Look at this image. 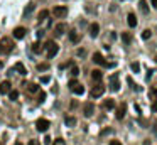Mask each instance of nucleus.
Segmentation results:
<instances>
[{"mask_svg":"<svg viewBox=\"0 0 157 145\" xmlns=\"http://www.w3.org/2000/svg\"><path fill=\"white\" fill-rule=\"evenodd\" d=\"M46 51H48V58L52 59L59 52V46L54 41H49V42H46Z\"/></svg>","mask_w":157,"mask_h":145,"instance_id":"2","label":"nucleus"},{"mask_svg":"<svg viewBox=\"0 0 157 145\" xmlns=\"http://www.w3.org/2000/svg\"><path fill=\"white\" fill-rule=\"evenodd\" d=\"M3 68V61H0V69Z\"/></svg>","mask_w":157,"mask_h":145,"instance_id":"40","label":"nucleus"},{"mask_svg":"<svg viewBox=\"0 0 157 145\" xmlns=\"http://www.w3.org/2000/svg\"><path fill=\"white\" fill-rule=\"evenodd\" d=\"M98 34H100V25L96 22H93V24L90 25V36H91V37H96Z\"/></svg>","mask_w":157,"mask_h":145,"instance_id":"13","label":"nucleus"},{"mask_svg":"<svg viewBox=\"0 0 157 145\" xmlns=\"http://www.w3.org/2000/svg\"><path fill=\"white\" fill-rule=\"evenodd\" d=\"M49 125H51V123L46 120V118H41V120L36 122V128H37V132H42V133H44V132H48Z\"/></svg>","mask_w":157,"mask_h":145,"instance_id":"5","label":"nucleus"},{"mask_svg":"<svg viewBox=\"0 0 157 145\" xmlns=\"http://www.w3.org/2000/svg\"><path fill=\"white\" fill-rule=\"evenodd\" d=\"M150 3H152V7H154V9H157V0H150Z\"/></svg>","mask_w":157,"mask_h":145,"instance_id":"38","label":"nucleus"},{"mask_svg":"<svg viewBox=\"0 0 157 145\" xmlns=\"http://www.w3.org/2000/svg\"><path fill=\"white\" fill-rule=\"evenodd\" d=\"M69 89H71L74 95H83V93H85V88H83V85H81V83H78L76 79H71V81H69Z\"/></svg>","mask_w":157,"mask_h":145,"instance_id":"3","label":"nucleus"},{"mask_svg":"<svg viewBox=\"0 0 157 145\" xmlns=\"http://www.w3.org/2000/svg\"><path fill=\"white\" fill-rule=\"evenodd\" d=\"M71 74H73V76H78V74H79V68H78V66H73V68H71Z\"/></svg>","mask_w":157,"mask_h":145,"instance_id":"29","label":"nucleus"},{"mask_svg":"<svg viewBox=\"0 0 157 145\" xmlns=\"http://www.w3.org/2000/svg\"><path fill=\"white\" fill-rule=\"evenodd\" d=\"M44 100H46V93H44V91H41V93H39V100H37V101H39V103H42Z\"/></svg>","mask_w":157,"mask_h":145,"instance_id":"31","label":"nucleus"},{"mask_svg":"<svg viewBox=\"0 0 157 145\" xmlns=\"http://www.w3.org/2000/svg\"><path fill=\"white\" fill-rule=\"evenodd\" d=\"M10 86H12V85H10V81H9V79L2 81V83H0V93H2V95L9 93V91H10Z\"/></svg>","mask_w":157,"mask_h":145,"instance_id":"11","label":"nucleus"},{"mask_svg":"<svg viewBox=\"0 0 157 145\" xmlns=\"http://www.w3.org/2000/svg\"><path fill=\"white\" fill-rule=\"evenodd\" d=\"M150 36H152V32H150L149 29H145L144 32H142V39H145V41H147V39H150Z\"/></svg>","mask_w":157,"mask_h":145,"instance_id":"26","label":"nucleus"},{"mask_svg":"<svg viewBox=\"0 0 157 145\" xmlns=\"http://www.w3.org/2000/svg\"><path fill=\"white\" fill-rule=\"evenodd\" d=\"M25 34H27V29H25V27H15V29H14V37L15 39H24Z\"/></svg>","mask_w":157,"mask_h":145,"instance_id":"9","label":"nucleus"},{"mask_svg":"<svg viewBox=\"0 0 157 145\" xmlns=\"http://www.w3.org/2000/svg\"><path fill=\"white\" fill-rule=\"evenodd\" d=\"M56 145H64V142H63V138H58V140H56Z\"/></svg>","mask_w":157,"mask_h":145,"instance_id":"36","label":"nucleus"},{"mask_svg":"<svg viewBox=\"0 0 157 145\" xmlns=\"http://www.w3.org/2000/svg\"><path fill=\"white\" fill-rule=\"evenodd\" d=\"M41 81H42V83H49L51 78H49V76H42V78H41Z\"/></svg>","mask_w":157,"mask_h":145,"instance_id":"33","label":"nucleus"},{"mask_svg":"<svg viewBox=\"0 0 157 145\" xmlns=\"http://www.w3.org/2000/svg\"><path fill=\"white\" fill-rule=\"evenodd\" d=\"M32 51L37 54V52H41V44L39 42H36V44H32Z\"/></svg>","mask_w":157,"mask_h":145,"instance_id":"28","label":"nucleus"},{"mask_svg":"<svg viewBox=\"0 0 157 145\" xmlns=\"http://www.w3.org/2000/svg\"><path fill=\"white\" fill-rule=\"evenodd\" d=\"M125 113H127V105L123 103V105H120V107H118V110H117V118H118V120H123Z\"/></svg>","mask_w":157,"mask_h":145,"instance_id":"14","label":"nucleus"},{"mask_svg":"<svg viewBox=\"0 0 157 145\" xmlns=\"http://www.w3.org/2000/svg\"><path fill=\"white\" fill-rule=\"evenodd\" d=\"M14 49V41L10 37H2L0 39V52H10Z\"/></svg>","mask_w":157,"mask_h":145,"instance_id":"1","label":"nucleus"},{"mask_svg":"<svg viewBox=\"0 0 157 145\" xmlns=\"http://www.w3.org/2000/svg\"><path fill=\"white\" fill-rule=\"evenodd\" d=\"M110 89H112V91H118V89H120V83H118L117 74H113V76L110 78Z\"/></svg>","mask_w":157,"mask_h":145,"instance_id":"8","label":"nucleus"},{"mask_svg":"<svg viewBox=\"0 0 157 145\" xmlns=\"http://www.w3.org/2000/svg\"><path fill=\"white\" fill-rule=\"evenodd\" d=\"M156 61H157V54H156Z\"/></svg>","mask_w":157,"mask_h":145,"instance_id":"42","label":"nucleus"},{"mask_svg":"<svg viewBox=\"0 0 157 145\" xmlns=\"http://www.w3.org/2000/svg\"><path fill=\"white\" fill-rule=\"evenodd\" d=\"M105 93V88H103V85H95V86L91 88V96L93 98H98V96H101Z\"/></svg>","mask_w":157,"mask_h":145,"instance_id":"6","label":"nucleus"},{"mask_svg":"<svg viewBox=\"0 0 157 145\" xmlns=\"http://www.w3.org/2000/svg\"><path fill=\"white\" fill-rule=\"evenodd\" d=\"M15 145H22V144H20V142H17V144H15Z\"/></svg>","mask_w":157,"mask_h":145,"instance_id":"41","label":"nucleus"},{"mask_svg":"<svg viewBox=\"0 0 157 145\" xmlns=\"http://www.w3.org/2000/svg\"><path fill=\"white\" fill-rule=\"evenodd\" d=\"M138 9H140L142 14H149V5H147L145 0H140V2H138Z\"/></svg>","mask_w":157,"mask_h":145,"instance_id":"18","label":"nucleus"},{"mask_svg":"<svg viewBox=\"0 0 157 145\" xmlns=\"http://www.w3.org/2000/svg\"><path fill=\"white\" fill-rule=\"evenodd\" d=\"M110 145H122V144H120L118 140H112V142H110Z\"/></svg>","mask_w":157,"mask_h":145,"instance_id":"37","label":"nucleus"},{"mask_svg":"<svg viewBox=\"0 0 157 145\" xmlns=\"http://www.w3.org/2000/svg\"><path fill=\"white\" fill-rule=\"evenodd\" d=\"M122 41H123L125 44H128V42L132 41V37H130V34H128V32H123V34H122Z\"/></svg>","mask_w":157,"mask_h":145,"instance_id":"24","label":"nucleus"},{"mask_svg":"<svg viewBox=\"0 0 157 145\" xmlns=\"http://www.w3.org/2000/svg\"><path fill=\"white\" fill-rule=\"evenodd\" d=\"M93 63H96V64H101V66H113L112 63H107L100 52H95V54H93Z\"/></svg>","mask_w":157,"mask_h":145,"instance_id":"7","label":"nucleus"},{"mask_svg":"<svg viewBox=\"0 0 157 145\" xmlns=\"http://www.w3.org/2000/svg\"><path fill=\"white\" fill-rule=\"evenodd\" d=\"M48 15H49V12H48V10H41V12H39V17H37V19H39V22L46 20V17H48Z\"/></svg>","mask_w":157,"mask_h":145,"instance_id":"23","label":"nucleus"},{"mask_svg":"<svg viewBox=\"0 0 157 145\" xmlns=\"http://www.w3.org/2000/svg\"><path fill=\"white\" fill-rule=\"evenodd\" d=\"M132 71H134V73H138V71H140V64H138L137 61L132 63Z\"/></svg>","mask_w":157,"mask_h":145,"instance_id":"27","label":"nucleus"},{"mask_svg":"<svg viewBox=\"0 0 157 145\" xmlns=\"http://www.w3.org/2000/svg\"><path fill=\"white\" fill-rule=\"evenodd\" d=\"M152 110H154V111L157 110V103H154V105H152Z\"/></svg>","mask_w":157,"mask_h":145,"instance_id":"39","label":"nucleus"},{"mask_svg":"<svg viewBox=\"0 0 157 145\" xmlns=\"http://www.w3.org/2000/svg\"><path fill=\"white\" fill-rule=\"evenodd\" d=\"M127 24H128V27H132V29L137 25V17H135V14L130 12V14L127 15Z\"/></svg>","mask_w":157,"mask_h":145,"instance_id":"12","label":"nucleus"},{"mask_svg":"<svg viewBox=\"0 0 157 145\" xmlns=\"http://www.w3.org/2000/svg\"><path fill=\"white\" fill-rule=\"evenodd\" d=\"M52 14H54V17H56V19H63V17H66V15H68V7H64V5L54 7Z\"/></svg>","mask_w":157,"mask_h":145,"instance_id":"4","label":"nucleus"},{"mask_svg":"<svg viewBox=\"0 0 157 145\" xmlns=\"http://www.w3.org/2000/svg\"><path fill=\"white\" fill-rule=\"evenodd\" d=\"M91 78H93L95 81H101V78H103V73H101L100 69H95V71H91Z\"/></svg>","mask_w":157,"mask_h":145,"instance_id":"20","label":"nucleus"},{"mask_svg":"<svg viewBox=\"0 0 157 145\" xmlns=\"http://www.w3.org/2000/svg\"><path fill=\"white\" fill-rule=\"evenodd\" d=\"M32 10H34V3H29V5L25 7V14H30Z\"/></svg>","mask_w":157,"mask_h":145,"instance_id":"32","label":"nucleus"},{"mask_svg":"<svg viewBox=\"0 0 157 145\" xmlns=\"http://www.w3.org/2000/svg\"><path fill=\"white\" fill-rule=\"evenodd\" d=\"M64 123L68 126H74L76 125V118H74V116H66V118H64Z\"/></svg>","mask_w":157,"mask_h":145,"instance_id":"22","label":"nucleus"},{"mask_svg":"<svg viewBox=\"0 0 157 145\" xmlns=\"http://www.w3.org/2000/svg\"><path fill=\"white\" fill-rule=\"evenodd\" d=\"M14 68H15V71H17L19 74H22V76H25V74H27V69L24 68V64H22V63H17Z\"/></svg>","mask_w":157,"mask_h":145,"instance_id":"16","label":"nucleus"},{"mask_svg":"<svg viewBox=\"0 0 157 145\" xmlns=\"http://www.w3.org/2000/svg\"><path fill=\"white\" fill-rule=\"evenodd\" d=\"M37 69H39V71H46V69H49V64H46V63H44V64H39Z\"/></svg>","mask_w":157,"mask_h":145,"instance_id":"30","label":"nucleus"},{"mask_svg":"<svg viewBox=\"0 0 157 145\" xmlns=\"http://www.w3.org/2000/svg\"><path fill=\"white\" fill-rule=\"evenodd\" d=\"M24 86L27 88V91H29V93H37V91H39V86H37L36 83H29V85L25 83Z\"/></svg>","mask_w":157,"mask_h":145,"instance_id":"17","label":"nucleus"},{"mask_svg":"<svg viewBox=\"0 0 157 145\" xmlns=\"http://www.w3.org/2000/svg\"><path fill=\"white\" fill-rule=\"evenodd\" d=\"M69 41H71V42H74V44L79 41V36H78V32H76V30H71V32H69Z\"/></svg>","mask_w":157,"mask_h":145,"instance_id":"21","label":"nucleus"},{"mask_svg":"<svg viewBox=\"0 0 157 145\" xmlns=\"http://www.w3.org/2000/svg\"><path fill=\"white\" fill-rule=\"evenodd\" d=\"M29 145H41L37 140H29Z\"/></svg>","mask_w":157,"mask_h":145,"instance_id":"34","label":"nucleus"},{"mask_svg":"<svg viewBox=\"0 0 157 145\" xmlns=\"http://www.w3.org/2000/svg\"><path fill=\"white\" fill-rule=\"evenodd\" d=\"M44 144H46V145H51V138H49V137H46V138H44Z\"/></svg>","mask_w":157,"mask_h":145,"instance_id":"35","label":"nucleus"},{"mask_svg":"<svg viewBox=\"0 0 157 145\" xmlns=\"http://www.w3.org/2000/svg\"><path fill=\"white\" fill-rule=\"evenodd\" d=\"M83 113H85V116H91L95 113V105L93 103H86L85 108H83Z\"/></svg>","mask_w":157,"mask_h":145,"instance_id":"10","label":"nucleus"},{"mask_svg":"<svg viewBox=\"0 0 157 145\" xmlns=\"http://www.w3.org/2000/svg\"><path fill=\"white\" fill-rule=\"evenodd\" d=\"M103 108H105V110H113V108H115V100H112V98L105 100V101H103Z\"/></svg>","mask_w":157,"mask_h":145,"instance_id":"15","label":"nucleus"},{"mask_svg":"<svg viewBox=\"0 0 157 145\" xmlns=\"http://www.w3.org/2000/svg\"><path fill=\"white\" fill-rule=\"evenodd\" d=\"M66 29H68V27H66V24H58L54 30H56V34H58V36H63V34L66 32Z\"/></svg>","mask_w":157,"mask_h":145,"instance_id":"19","label":"nucleus"},{"mask_svg":"<svg viewBox=\"0 0 157 145\" xmlns=\"http://www.w3.org/2000/svg\"><path fill=\"white\" fill-rule=\"evenodd\" d=\"M9 98L12 101H15V100L19 98V91H9Z\"/></svg>","mask_w":157,"mask_h":145,"instance_id":"25","label":"nucleus"}]
</instances>
